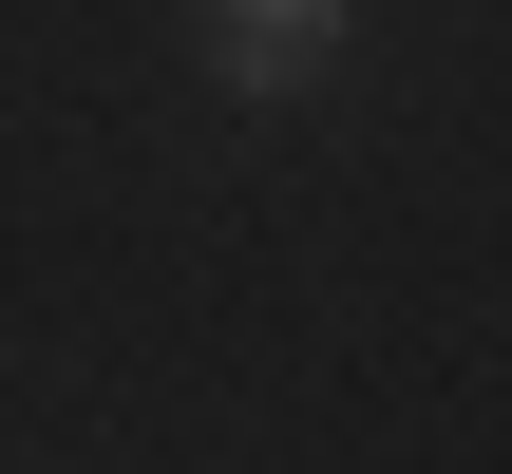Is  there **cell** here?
Masks as SVG:
<instances>
[{
	"mask_svg": "<svg viewBox=\"0 0 512 474\" xmlns=\"http://www.w3.org/2000/svg\"><path fill=\"white\" fill-rule=\"evenodd\" d=\"M190 38H209L228 95H304V76L342 57V0H190Z\"/></svg>",
	"mask_w": 512,
	"mask_h": 474,
	"instance_id": "1",
	"label": "cell"
}]
</instances>
